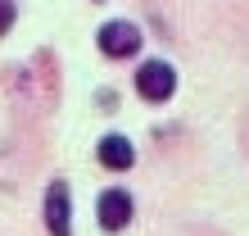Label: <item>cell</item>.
<instances>
[{
	"mask_svg": "<svg viewBox=\"0 0 249 236\" xmlns=\"http://www.w3.org/2000/svg\"><path fill=\"white\" fill-rule=\"evenodd\" d=\"M95 46L105 50L109 59H131V55H141L145 37H141V27H136V23H127V19H109V23L95 32Z\"/></svg>",
	"mask_w": 249,
	"mask_h": 236,
	"instance_id": "cell-2",
	"label": "cell"
},
{
	"mask_svg": "<svg viewBox=\"0 0 249 236\" xmlns=\"http://www.w3.org/2000/svg\"><path fill=\"white\" fill-rule=\"evenodd\" d=\"M95 155H100V164L113 168V173H127L131 164H136V150H131V141L118 137V132H109V137L95 145Z\"/></svg>",
	"mask_w": 249,
	"mask_h": 236,
	"instance_id": "cell-5",
	"label": "cell"
},
{
	"mask_svg": "<svg viewBox=\"0 0 249 236\" xmlns=\"http://www.w3.org/2000/svg\"><path fill=\"white\" fill-rule=\"evenodd\" d=\"M131 214H136V200H131V191L123 186H105L95 200V218H100V232H123L131 223Z\"/></svg>",
	"mask_w": 249,
	"mask_h": 236,
	"instance_id": "cell-3",
	"label": "cell"
},
{
	"mask_svg": "<svg viewBox=\"0 0 249 236\" xmlns=\"http://www.w3.org/2000/svg\"><path fill=\"white\" fill-rule=\"evenodd\" d=\"M14 27V0H0V37Z\"/></svg>",
	"mask_w": 249,
	"mask_h": 236,
	"instance_id": "cell-6",
	"label": "cell"
},
{
	"mask_svg": "<svg viewBox=\"0 0 249 236\" xmlns=\"http://www.w3.org/2000/svg\"><path fill=\"white\" fill-rule=\"evenodd\" d=\"M46 227H50V236H72V196H68V182H50V191H46Z\"/></svg>",
	"mask_w": 249,
	"mask_h": 236,
	"instance_id": "cell-4",
	"label": "cell"
},
{
	"mask_svg": "<svg viewBox=\"0 0 249 236\" xmlns=\"http://www.w3.org/2000/svg\"><path fill=\"white\" fill-rule=\"evenodd\" d=\"M136 96L150 100V105H168L177 96V68L163 64V59H145L136 68Z\"/></svg>",
	"mask_w": 249,
	"mask_h": 236,
	"instance_id": "cell-1",
	"label": "cell"
}]
</instances>
